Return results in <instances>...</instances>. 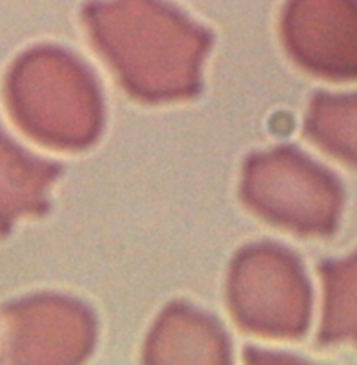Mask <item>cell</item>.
<instances>
[{
	"instance_id": "obj_1",
	"label": "cell",
	"mask_w": 357,
	"mask_h": 365,
	"mask_svg": "<svg viewBox=\"0 0 357 365\" xmlns=\"http://www.w3.org/2000/svg\"><path fill=\"white\" fill-rule=\"evenodd\" d=\"M86 25L96 52L134 98L171 102L198 91L211 45L203 29L149 2L91 7Z\"/></svg>"
},
{
	"instance_id": "obj_2",
	"label": "cell",
	"mask_w": 357,
	"mask_h": 365,
	"mask_svg": "<svg viewBox=\"0 0 357 365\" xmlns=\"http://www.w3.org/2000/svg\"><path fill=\"white\" fill-rule=\"evenodd\" d=\"M11 102L21 125L57 148H86L102 128L99 88L63 50H36L25 57L11 78Z\"/></svg>"
},
{
	"instance_id": "obj_3",
	"label": "cell",
	"mask_w": 357,
	"mask_h": 365,
	"mask_svg": "<svg viewBox=\"0 0 357 365\" xmlns=\"http://www.w3.org/2000/svg\"><path fill=\"white\" fill-rule=\"evenodd\" d=\"M228 310L236 324L270 339H298L309 321V285L298 260L281 246L241 250L231 264Z\"/></svg>"
},
{
	"instance_id": "obj_4",
	"label": "cell",
	"mask_w": 357,
	"mask_h": 365,
	"mask_svg": "<svg viewBox=\"0 0 357 365\" xmlns=\"http://www.w3.org/2000/svg\"><path fill=\"white\" fill-rule=\"evenodd\" d=\"M241 198L259 217L302 235L331 230L338 212L332 178L289 146L246 160Z\"/></svg>"
},
{
	"instance_id": "obj_5",
	"label": "cell",
	"mask_w": 357,
	"mask_h": 365,
	"mask_svg": "<svg viewBox=\"0 0 357 365\" xmlns=\"http://www.w3.org/2000/svg\"><path fill=\"white\" fill-rule=\"evenodd\" d=\"M303 2L288 7L282 20V41L302 68L325 77L357 73V27L336 21Z\"/></svg>"
},
{
	"instance_id": "obj_6",
	"label": "cell",
	"mask_w": 357,
	"mask_h": 365,
	"mask_svg": "<svg viewBox=\"0 0 357 365\" xmlns=\"http://www.w3.org/2000/svg\"><path fill=\"white\" fill-rule=\"evenodd\" d=\"M150 364H227L228 342L221 328L191 307L170 305L145 344Z\"/></svg>"
}]
</instances>
